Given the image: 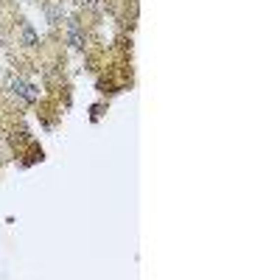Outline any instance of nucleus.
<instances>
[{
    "label": "nucleus",
    "instance_id": "obj_2",
    "mask_svg": "<svg viewBox=\"0 0 280 280\" xmlns=\"http://www.w3.org/2000/svg\"><path fill=\"white\" fill-rule=\"evenodd\" d=\"M68 36H70V45H73V48H84V36H81V28H79L76 20L68 23Z\"/></svg>",
    "mask_w": 280,
    "mask_h": 280
},
{
    "label": "nucleus",
    "instance_id": "obj_3",
    "mask_svg": "<svg viewBox=\"0 0 280 280\" xmlns=\"http://www.w3.org/2000/svg\"><path fill=\"white\" fill-rule=\"evenodd\" d=\"M45 17H48V23H59V20L65 17V11H62L59 3H48V6H45Z\"/></svg>",
    "mask_w": 280,
    "mask_h": 280
},
{
    "label": "nucleus",
    "instance_id": "obj_4",
    "mask_svg": "<svg viewBox=\"0 0 280 280\" xmlns=\"http://www.w3.org/2000/svg\"><path fill=\"white\" fill-rule=\"evenodd\" d=\"M23 42H26V45H34V42H36V34H34L28 26L23 28Z\"/></svg>",
    "mask_w": 280,
    "mask_h": 280
},
{
    "label": "nucleus",
    "instance_id": "obj_1",
    "mask_svg": "<svg viewBox=\"0 0 280 280\" xmlns=\"http://www.w3.org/2000/svg\"><path fill=\"white\" fill-rule=\"evenodd\" d=\"M11 90H14L17 96H23L26 101H34V98H36L34 87H31V84H26V81H20V79H11Z\"/></svg>",
    "mask_w": 280,
    "mask_h": 280
}]
</instances>
